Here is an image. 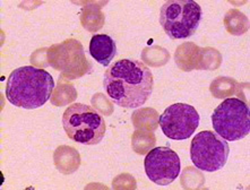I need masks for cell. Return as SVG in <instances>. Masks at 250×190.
<instances>
[{
  "label": "cell",
  "instance_id": "6da1fadb",
  "mask_svg": "<svg viewBox=\"0 0 250 190\" xmlns=\"http://www.w3.org/2000/svg\"><path fill=\"white\" fill-rule=\"evenodd\" d=\"M154 78L144 63L135 59L118 60L105 70L103 86L117 106L137 109L151 96Z\"/></svg>",
  "mask_w": 250,
  "mask_h": 190
},
{
  "label": "cell",
  "instance_id": "5b68a950",
  "mask_svg": "<svg viewBox=\"0 0 250 190\" xmlns=\"http://www.w3.org/2000/svg\"><path fill=\"white\" fill-rule=\"evenodd\" d=\"M212 125L216 134L227 142L240 141L250 131V110L238 98L226 99L214 110Z\"/></svg>",
  "mask_w": 250,
  "mask_h": 190
},
{
  "label": "cell",
  "instance_id": "8992f818",
  "mask_svg": "<svg viewBox=\"0 0 250 190\" xmlns=\"http://www.w3.org/2000/svg\"><path fill=\"white\" fill-rule=\"evenodd\" d=\"M230 154L228 142L213 131L198 132L191 141L190 159L201 171L215 172L226 167Z\"/></svg>",
  "mask_w": 250,
  "mask_h": 190
},
{
  "label": "cell",
  "instance_id": "3957f363",
  "mask_svg": "<svg viewBox=\"0 0 250 190\" xmlns=\"http://www.w3.org/2000/svg\"><path fill=\"white\" fill-rule=\"evenodd\" d=\"M62 127L71 141L88 146L101 143L106 131L101 114L83 103H74L67 107L62 114Z\"/></svg>",
  "mask_w": 250,
  "mask_h": 190
},
{
  "label": "cell",
  "instance_id": "7a4b0ae2",
  "mask_svg": "<svg viewBox=\"0 0 250 190\" xmlns=\"http://www.w3.org/2000/svg\"><path fill=\"white\" fill-rule=\"evenodd\" d=\"M55 81L48 71L33 66L13 70L7 80L6 98L10 105L34 110L44 106L51 98Z\"/></svg>",
  "mask_w": 250,
  "mask_h": 190
},
{
  "label": "cell",
  "instance_id": "277c9868",
  "mask_svg": "<svg viewBox=\"0 0 250 190\" xmlns=\"http://www.w3.org/2000/svg\"><path fill=\"white\" fill-rule=\"evenodd\" d=\"M203 19L194 0H169L160 10V24L171 40H186L195 34Z\"/></svg>",
  "mask_w": 250,
  "mask_h": 190
},
{
  "label": "cell",
  "instance_id": "ba28073f",
  "mask_svg": "<svg viewBox=\"0 0 250 190\" xmlns=\"http://www.w3.org/2000/svg\"><path fill=\"white\" fill-rule=\"evenodd\" d=\"M145 173L149 180L159 186H167L180 175V157L166 146L153 148L145 157Z\"/></svg>",
  "mask_w": 250,
  "mask_h": 190
},
{
  "label": "cell",
  "instance_id": "52a82bcc",
  "mask_svg": "<svg viewBox=\"0 0 250 190\" xmlns=\"http://www.w3.org/2000/svg\"><path fill=\"white\" fill-rule=\"evenodd\" d=\"M201 117L197 110L186 103H174L160 116L159 125L163 134L173 141L188 139L198 128Z\"/></svg>",
  "mask_w": 250,
  "mask_h": 190
},
{
  "label": "cell",
  "instance_id": "9c48e42d",
  "mask_svg": "<svg viewBox=\"0 0 250 190\" xmlns=\"http://www.w3.org/2000/svg\"><path fill=\"white\" fill-rule=\"evenodd\" d=\"M90 55L102 66L109 67L110 63L117 55L116 42L106 34L93 35L90 41Z\"/></svg>",
  "mask_w": 250,
  "mask_h": 190
}]
</instances>
